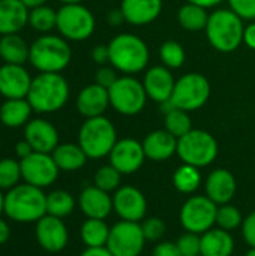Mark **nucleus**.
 I'll return each mask as SVG.
<instances>
[{
	"instance_id": "1",
	"label": "nucleus",
	"mask_w": 255,
	"mask_h": 256,
	"mask_svg": "<svg viewBox=\"0 0 255 256\" xmlns=\"http://www.w3.org/2000/svg\"><path fill=\"white\" fill-rule=\"evenodd\" d=\"M69 99V84L62 74L39 72L33 76L27 100L35 112L51 114L62 110Z\"/></svg>"
},
{
	"instance_id": "2",
	"label": "nucleus",
	"mask_w": 255,
	"mask_h": 256,
	"mask_svg": "<svg viewBox=\"0 0 255 256\" xmlns=\"http://www.w3.org/2000/svg\"><path fill=\"white\" fill-rule=\"evenodd\" d=\"M5 214L14 222L36 224L47 214V195L29 183L17 184L5 194Z\"/></svg>"
},
{
	"instance_id": "3",
	"label": "nucleus",
	"mask_w": 255,
	"mask_h": 256,
	"mask_svg": "<svg viewBox=\"0 0 255 256\" xmlns=\"http://www.w3.org/2000/svg\"><path fill=\"white\" fill-rule=\"evenodd\" d=\"M72 58V51L65 38L60 34L45 33L30 44L29 63L39 72L60 74L68 68Z\"/></svg>"
},
{
	"instance_id": "4",
	"label": "nucleus",
	"mask_w": 255,
	"mask_h": 256,
	"mask_svg": "<svg viewBox=\"0 0 255 256\" xmlns=\"http://www.w3.org/2000/svg\"><path fill=\"white\" fill-rule=\"evenodd\" d=\"M110 63L116 70L132 75L146 69L149 63V48L146 42L131 33H120L108 44Z\"/></svg>"
},
{
	"instance_id": "5",
	"label": "nucleus",
	"mask_w": 255,
	"mask_h": 256,
	"mask_svg": "<svg viewBox=\"0 0 255 256\" xmlns=\"http://www.w3.org/2000/svg\"><path fill=\"white\" fill-rule=\"evenodd\" d=\"M204 30L210 45L221 52H233L243 42V20L231 9L212 12Z\"/></svg>"
},
{
	"instance_id": "6",
	"label": "nucleus",
	"mask_w": 255,
	"mask_h": 256,
	"mask_svg": "<svg viewBox=\"0 0 255 256\" xmlns=\"http://www.w3.org/2000/svg\"><path fill=\"white\" fill-rule=\"evenodd\" d=\"M117 142L114 124L104 116L86 118L78 132V144L89 159H102L110 156Z\"/></svg>"
},
{
	"instance_id": "7",
	"label": "nucleus",
	"mask_w": 255,
	"mask_h": 256,
	"mask_svg": "<svg viewBox=\"0 0 255 256\" xmlns=\"http://www.w3.org/2000/svg\"><path fill=\"white\" fill-rule=\"evenodd\" d=\"M177 156L183 164L203 168L218 156V142L213 135L201 129H192L177 140Z\"/></svg>"
},
{
	"instance_id": "8",
	"label": "nucleus",
	"mask_w": 255,
	"mask_h": 256,
	"mask_svg": "<svg viewBox=\"0 0 255 256\" xmlns=\"http://www.w3.org/2000/svg\"><path fill=\"white\" fill-rule=\"evenodd\" d=\"M56 28L66 40L81 42L89 39L95 32V16L83 3L62 4L57 10Z\"/></svg>"
},
{
	"instance_id": "9",
	"label": "nucleus",
	"mask_w": 255,
	"mask_h": 256,
	"mask_svg": "<svg viewBox=\"0 0 255 256\" xmlns=\"http://www.w3.org/2000/svg\"><path fill=\"white\" fill-rule=\"evenodd\" d=\"M108 94L110 105L123 116H135L141 112L147 100V93L143 82L131 75L117 78L108 88Z\"/></svg>"
},
{
	"instance_id": "10",
	"label": "nucleus",
	"mask_w": 255,
	"mask_h": 256,
	"mask_svg": "<svg viewBox=\"0 0 255 256\" xmlns=\"http://www.w3.org/2000/svg\"><path fill=\"white\" fill-rule=\"evenodd\" d=\"M210 96V84L209 80L197 72L186 74L179 78L174 84V90L171 94V102L176 108L183 111H195L200 110Z\"/></svg>"
},
{
	"instance_id": "11",
	"label": "nucleus",
	"mask_w": 255,
	"mask_h": 256,
	"mask_svg": "<svg viewBox=\"0 0 255 256\" xmlns=\"http://www.w3.org/2000/svg\"><path fill=\"white\" fill-rule=\"evenodd\" d=\"M218 206L207 196L189 198L180 210V224L186 232L204 234L216 225Z\"/></svg>"
},
{
	"instance_id": "12",
	"label": "nucleus",
	"mask_w": 255,
	"mask_h": 256,
	"mask_svg": "<svg viewBox=\"0 0 255 256\" xmlns=\"http://www.w3.org/2000/svg\"><path fill=\"white\" fill-rule=\"evenodd\" d=\"M146 244V238L140 222L120 220L110 228L107 249L113 256H140Z\"/></svg>"
},
{
	"instance_id": "13",
	"label": "nucleus",
	"mask_w": 255,
	"mask_h": 256,
	"mask_svg": "<svg viewBox=\"0 0 255 256\" xmlns=\"http://www.w3.org/2000/svg\"><path fill=\"white\" fill-rule=\"evenodd\" d=\"M20 166L24 183L41 189L51 186L57 180L60 171L50 153L39 152H33L30 156L21 159Z\"/></svg>"
},
{
	"instance_id": "14",
	"label": "nucleus",
	"mask_w": 255,
	"mask_h": 256,
	"mask_svg": "<svg viewBox=\"0 0 255 256\" xmlns=\"http://www.w3.org/2000/svg\"><path fill=\"white\" fill-rule=\"evenodd\" d=\"M113 210L122 220L141 222L147 212V201L140 189L120 186L113 195Z\"/></svg>"
},
{
	"instance_id": "15",
	"label": "nucleus",
	"mask_w": 255,
	"mask_h": 256,
	"mask_svg": "<svg viewBox=\"0 0 255 256\" xmlns=\"http://www.w3.org/2000/svg\"><path fill=\"white\" fill-rule=\"evenodd\" d=\"M146 160L143 144L134 138L117 140L110 153V164L122 174L137 172Z\"/></svg>"
},
{
	"instance_id": "16",
	"label": "nucleus",
	"mask_w": 255,
	"mask_h": 256,
	"mask_svg": "<svg viewBox=\"0 0 255 256\" xmlns=\"http://www.w3.org/2000/svg\"><path fill=\"white\" fill-rule=\"evenodd\" d=\"M36 240L39 246L51 254H57L63 250L68 244L69 236L65 222L60 218L45 214L36 222Z\"/></svg>"
},
{
	"instance_id": "17",
	"label": "nucleus",
	"mask_w": 255,
	"mask_h": 256,
	"mask_svg": "<svg viewBox=\"0 0 255 256\" xmlns=\"http://www.w3.org/2000/svg\"><path fill=\"white\" fill-rule=\"evenodd\" d=\"M32 81L33 78L24 64L3 63L0 66V94L5 99L27 98Z\"/></svg>"
},
{
	"instance_id": "18",
	"label": "nucleus",
	"mask_w": 255,
	"mask_h": 256,
	"mask_svg": "<svg viewBox=\"0 0 255 256\" xmlns=\"http://www.w3.org/2000/svg\"><path fill=\"white\" fill-rule=\"evenodd\" d=\"M24 140L32 146L33 152L51 154L59 146V132L48 120L30 118L24 126Z\"/></svg>"
},
{
	"instance_id": "19",
	"label": "nucleus",
	"mask_w": 255,
	"mask_h": 256,
	"mask_svg": "<svg viewBox=\"0 0 255 256\" xmlns=\"http://www.w3.org/2000/svg\"><path fill=\"white\" fill-rule=\"evenodd\" d=\"M174 78L168 68L165 66H153L150 68L143 80L144 90L147 93V98L162 104L168 99H171L173 90H174Z\"/></svg>"
},
{
	"instance_id": "20",
	"label": "nucleus",
	"mask_w": 255,
	"mask_h": 256,
	"mask_svg": "<svg viewBox=\"0 0 255 256\" xmlns=\"http://www.w3.org/2000/svg\"><path fill=\"white\" fill-rule=\"evenodd\" d=\"M80 208L87 219H107L113 212V196L108 192L93 186L86 188L78 198Z\"/></svg>"
},
{
	"instance_id": "21",
	"label": "nucleus",
	"mask_w": 255,
	"mask_h": 256,
	"mask_svg": "<svg viewBox=\"0 0 255 256\" xmlns=\"http://www.w3.org/2000/svg\"><path fill=\"white\" fill-rule=\"evenodd\" d=\"M108 105H110L108 90L96 82L84 87L77 96V110L86 118L104 116Z\"/></svg>"
},
{
	"instance_id": "22",
	"label": "nucleus",
	"mask_w": 255,
	"mask_h": 256,
	"mask_svg": "<svg viewBox=\"0 0 255 256\" xmlns=\"http://www.w3.org/2000/svg\"><path fill=\"white\" fill-rule=\"evenodd\" d=\"M236 178L224 168H218L206 178V196L210 198L216 206L228 204L236 194Z\"/></svg>"
},
{
	"instance_id": "23",
	"label": "nucleus",
	"mask_w": 255,
	"mask_h": 256,
	"mask_svg": "<svg viewBox=\"0 0 255 256\" xmlns=\"http://www.w3.org/2000/svg\"><path fill=\"white\" fill-rule=\"evenodd\" d=\"M141 144L146 159L153 162H164L177 154V138L165 129L150 132Z\"/></svg>"
},
{
	"instance_id": "24",
	"label": "nucleus",
	"mask_w": 255,
	"mask_h": 256,
	"mask_svg": "<svg viewBox=\"0 0 255 256\" xmlns=\"http://www.w3.org/2000/svg\"><path fill=\"white\" fill-rule=\"evenodd\" d=\"M162 10V0H122L123 20L134 26H146L155 21Z\"/></svg>"
},
{
	"instance_id": "25",
	"label": "nucleus",
	"mask_w": 255,
	"mask_h": 256,
	"mask_svg": "<svg viewBox=\"0 0 255 256\" xmlns=\"http://www.w3.org/2000/svg\"><path fill=\"white\" fill-rule=\"evenodd\" d=\"M29 24V9L21 0H0V36L20 33Z\"/></svg>"
},
{
	"instance_id": "26",
	"label": "nucleus",
	"mask_w": 255,
	"mask_h": 256,
	"mask_svg": "<svg viewBox=\"0 0 255 256\" xmlns=\"http://www.w3.org/2000/svg\"><path fill=\"white\" fill-rule=\"evenodd\" d=\"M33 108L27 98L21 99H5L0 105V122L6 128H20L26 126L30 122Z\"/></svg>"
},
{
	"instance_id": "27",
	"label": "nucleus",
	"mask_w": 255,
	"mask_h": 256,
	"mask_svg": "<svg viewBox=\"0 0 255 256\" xmlns=\"http://www.w3.org/2000/svg\"><path fill=\"white\" fill-rule=\"evenodd\" d=\"M234 240L231 234L221 228H212L201 234V256H231Z\"/></svg>"
},
{
	"instance_id": "28",
	"label": "nucleus",
	"mask_w": 255,
	"mask_h": 256,
	"mask_svg": "<svg viewBox=\"0 0 255 256\" xmlns=\"http://www.w3.org/2000/svg\"><path fill=\"white\" fill-rule=\"evenodd\" d=\"M29 54L30 45L23 36H20V33L0 36V58L3 63L24 64L29 62Z\"/></svg>"
},
{
	"instance_id": "29",
	"label": "nucleus",
	"mask_w": 255,
	"mask_h": 256,
	"mask_svg": "<svg viewBox=\"0 0 255 256\" xmlns=\"http://www.w3.org/2000/svg\"><path fill=\"white\" fill-rule=\"evenodd\" d=\"M51 156L60 171H77L83 168L89 159L80 144L72 142L59 144L51 153Z\"/></svg>"
},
{
	"instance_id": "30",
	"label": "nucleus",
	"mask_w": 255,
	"mask_h": 256,
	"mask_svg": "<svg viewBox=\"0 0 255 256\" xmlns=\"http://www.w3.org/2000/svg\"><path fill=\"white\" fill-rule=\"evenodd\" d=\"M80 236L87 248H105L110 237V226L104 219H87L81 226Z\"/></svg>"
},
{
	"instance_id": "31",
	"label": "nucleus",
	"mask_w": 255,
	"mask_h": 256,
	"mask_svg": "<svg viewBox=\"0 0 255 256\" xmlns=\"http://www.w3.org/2000/svg\"><path fill=\"white\" fill-rule=\"evenodd\" d=\"M207 20H209V14L206 12V8L195 3L188 2L177 12L179 24L188 32H200L206 28Z\"/></svg>"
},
{
	"instance_id": "32",
	"label": "nucleus",
	"mask_w": 255,
	"mask_h": 256,
	"mask_svg": "<svg viewBox=\"0 0 255 256\" xmlns=\"http://www.w3.org/2000/svg\"><path fill=\"white\" fill-rule=\"evenodd\" d=\"M173 184L174 188L185 195L194 194L200 184H201V174H200V168L183 164L180 165L173 176Z\"/></svg>"
},
{
	"instance_id": "33",
	"label": "nucleus",
	"mask_w": 255,
	"mask_h": 256,
	"mask_svg": "<svg viewBox=\"0 0 255 256\" xmlns=\"http://www.w3.org/2000/svg\"><path fill=\"white\" fill-rule=\"evenodd\" d=\"M74 208L75 200L69 192L57 189L47 195V214L63 219L69 216L74 212Z\"/></svg>"
},
{
	"instance_id": "34",
	"label": "nucleus",
	"mask_w": 255,
	"mask_h": 256,
	"mask_svg": "<svg viewBox=\"0 0 255 256\" xmlns=\"http://www.w3.org/2000/svg\"><path fill=\"white\" fill-rule=\"evenodd\" d=\"M29 26L42 34L50 33L57 26V10H54L48 4L30 9L29 10Z\"/></svg>"
},
{
	"instance_id": "35",
	"label": "nucleus",
	"mask_w": 255,
	"mask_h": 256,
	"mask_svg": "<svg viewBox=\"0 0 255 256\" xmlns=\"http://www.w3.org/2000/svg\"><path fill=\"white\" fill-rule=\"evenodd\" d=\"M164 124H165V130H168L177 140L192 130V122L191 117L188 116V111L179 108H173L171 111L165 112Z\"/></svg>"
},
{
	"instance_id": "36",
	"label": "nucleus",
	"mask_w": 255,
	"mask_h": 256,
	"mask_svg": "<svg viewBox=\"0 0 255 256\" xmlns=\"http://www.w3.org/2000/svg\"><path fill=\"white\" fill-rule=\"evenodd\" d=\"M21 176V166L20 160L12 158H5L0 160V190H11L17 184H20Z\"/></svg>"
},
{
	"instance_id": "37",
	"label": "nucleus",
	"mask_w": 255,
	"mask_h": 256,
	"mask_svg": "<svg viewBox=\"0 0 255 256\" xmlns=\"http://www.w3.org/2000/svg\"><path fill=\"white\" fill-rule=\"evenodd\" d=\"M122 172L117 171L111 164L110 165H104L101 166L93 177V183L96 188L105 190V192H116L120 188L122 183Z\"/></svg>"
},
{
	"instance_id": "38",
	"label": "nucleus",
	"mask_w": 255,
	"mask_h": 256,
	"mask_svg": "<svg viewBox=\"0 0 255 256\" xmlns=\"http://www.w3.org/2000/svg\"><path fill=\"white\" fill-rule=\"evenodd\" d=\"M161 60L168 69H179L185 63V50L176 40H167L161 45L159 50Z\"/></svg>"
},
{
	"instance_id": "39",
	"label": "nucleus",
	"mask_w": 255,
	"mask_h": 256,
	"mask_svg": "<svg viewBox=\"0 0 255 256\" xmlns=\"http://www.w3.org/2000/svg\"><path fill=\"white\" fill-rule=\"evenodd\" d=\"M243 219H242V213L237 207L228 204L224 206H218V213H216V225L221 230L225 231H233L236 228H239L242 225Z\"/></svg>"
},
{
	"instance_id": "40",
	"label": "nucleus",
	"mask_w": 255,
	"mask_h": 256,
	"mask_svg": "<svg viewBox=\"0 0 255 256\" xmlns=\"http://www.w3.org/2000/svg\"><path fill=\"white\" fill-rule=\"evenodd\" d=\"M146 242H158L165 234V222L159 218H147L140 222Z\"/></svg>"
},
{
	"instance_id": "41",
	"label": "nucleus",
	"mask_w": 255,
	"mask_h": 256,
	"mask_svg": "<svg viewBox=\"0 0 255 256\" xmlns=\"http://www.w3.org/2000/svg\"><path fill=\"white\" fill-rule=\"evenodd\" d=\"M180 254L183 256H200L201 255V236L194 232H186L179 237L176 242Z\"/></svg>"
},
{
	"instance_id": "42",
	"label": "nucleus",
	"mask_w": 255,
	"mask_h": 256,
	"mask_svg": "<svg viewBox=\"0 0 255 256\" xmlns=\"http://www.w3.org/2000/svg\"><path fill=\"white\" fill-rule=\"evenodd\" d=\"M228 4L242 20H255V0H228Z\"/></svg>"
},
{
	"instance_id": "43",
	"label": "nucleus",
	"mask_w": 255,
	"mask_h": 256,
	"mask_svg": "<svg viewBox=\"0 0 255 256\" xmlns=\"http://www.w3.org/2000/svg\"><path fill=\"white\" fill-rule=\"evenodd\" d=\"M117 78H119V76H116V69H114V68L102 66V68H99V69L96 70L95 82L99 84L101 87H104V88L108 90V88L116 82Z\"/></svg>"
},
{
	"instance_id": "44",
	"label": "nucleus",
	"mask_w": 255,
	"mask_h": 256,
	"mask_svg": "<svg viewBox=\"0 0 255 256\" xmlns=\"http://www.w3.org/2000/svg\"><path fill=\"white\" fill-rule=\"evenodd\" d=\"M242 234H243V238L246 242V244L255 249V212L248 214L243 222H242Z\"/></svg>"
},
{
	"instance_id": "45",
	"label": "nucleus",
	"mask_w": 255,
	"mask_h": 256,
	"mask_svg": "<svg viewBox=\"0 0 255 256\" xmlns=\"http://www.w3.org/2000/svg\"><path fill=\"white\" fill-rule=\"evenodd\" d=\"M153 256H183L180 254L176 243L171 242H162L153 249Z\"/></svg>"
},
{
	"instance_id": "46",
	"label": "nucleus",
	"mask_w": 255,
	"mask_h": 256,
	"mask_svg": "<svg viewBox=\"0 0 255 256\" xmlns=\"http://www.w3.org/2000/svg\"><path fill=\"white\" fill-rule=\"evenodd\" d=\"M92 58L95 63L105 66V63H110V52H108V45H96L92 50Z\"/></svg>"
},
{
	"instance_id": "47",
	"label": "nucleus",
	"mask_w": 255,
	"mask_h": 256,
	"mask_svg": "<svg viewBox=\"0 0 255 256\" xmlns=\"http://www.w3.org/2000/svg\"><path fill=\"white\" fill-rule=\"evenodd\" d=\"M32 153H33V148H32V146H30L26 140L18 141V142L15 144V154H17L18 160H21V159L30 156Z\"/></svg>"
},
{
	"instance_id": "48",
	"label": "nucleus",
	"mask_w": 255,
	"mask_h": 256,
	"mask_svg": "<svg viewBox=\"0 0 255 256\" xmlns=\"http://www.w3.org/2000/svg\"><path fill=\"white\" fill-rule=\"evenodd\" d=\"M243 44L249 46L251 50H255V22L245 27L243 32Z\"/></svg>"
},
{
	"instance_id": "49",
	"label": "nucleus",
	"mask_w": 255,
	"mask_h": 256,
	"mask_svg": "<svg viewBox=\"0 0 255 256\" xmlns=\"http://www.w3.org/2000/svg\"><path fill=\"white\" fill-rule=\"evenodd\" d=\"M80 256H113L107 248H87Z\"/></svg>"
},
{
	"instance_id": "50",
	"label": "nucleus",
	"mask_w": 255,
	"mask_h": 256,
	"mask_svg": "<svg viewBox=\"0 0 255 256\" xmlns=\"http://www.w3.org/2000/svg\"><path fill=\"white\" fill-rule=\"evenodd\" d=\"M9 237H11V228H9L8 222L0 218V244L6 243L9 240Z\"/></svg>"
},
{
	"instance_id": "51",
	"label": "nucleus",
	"mask_w": 255,
	"mask_h": 256,
	"mask_svg": "<svg viewBox=\"0 0 255 256\" xmlns=\"http://www.w3.org/2000/svg\"><path fill=\"white\" fill-rule=\"evenodd\" d=\"M189 3H195V4H200V6H203V8H213V6H216V4H219L221 2H224V0H188Z\"/></svg>"
},
{
	"instance_id": "52",
	"label": "nucleus",
	"mask_w": 255,
	"mask_h": 256,
	"mask_svg": "<svg viewBox=\"0 0 255 256\" xmlns=\"http://www.w3.org/2000/svg\"><path fill=\"white\" fill-rule=\"evenodd\" d=\"M21 2H23V4L30 10V9L38 8V6H44V4H47V2H48V0H21Z\"/></svg>"
},
{
	"instance_id": "53",
	"label": "nucleus",
	"mask_w": 255,
	"mask_h": 256,
	"mask_svg": "<svg viewBox=\"0 0 255 256\" xmlns=\"http://www.w3.org/2000/svg\"><path fill=\"white\" fill-rule=\"evenodd\" d=\"M3 213H5V195H3V190H0V218Z\"/></svg>"
},
{
	"instance_id": "54",
	"label": "nucleus",
	"mask_w": 255,
	"mask_h": 256,
	"mask_svg": "<svg viewBox=\"0 0 255 256\" xmlns=\"http://www.w3.org/2000/svg\"><path fill=\"white\" fill-rule=\"evenodd\" d=\"M62 4H77V3H83L84 0H59Z\"/></svg>"
},
{
	"instance_id": "55",
	"label": "nucleus",
	"mask_w": 255,
	"mask_h": 256,
	"mask_svg": "<svg viewBox=\"0 0 255 256\" xmlns=\"http://www.w3.org/2000/svg\"><path fill=\"white\" fill-rule=\"evenodd\" d=\"M245 256H255V249H251V250H249V252H248Z\"/></svg>"
},
{
	"instance_id": "56",
	"label": "nucleus",
	"mask_w": 255,
	"mask_h": 256,
	"mask_svg": "<svg viewBox=\"0 0 255 256\" xmlns=\"http://www.w3.org/2000/svg\"><path fill=\"white\" fill-rule=\"evenodd\" d=\"M200 256H201V255H200Z\"/></svg>"
}]
</instances>
